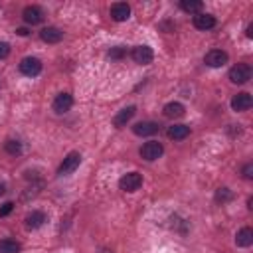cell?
Wrapping results in <instances>:
<instances>
[{"instance_id":"6da1fadb","label":"cell","mask_w":253,"mask_h":253,"mask_svg":"<svg viewBox=\"0 0 253 253\" xmlns=\"http://www.w3.org/2000/svg\"><path fill=\"white\" fill-rule=\"evenodd\" d=\"M227 77H229L231 83L243 85V83H247V81L251 79V65H247V63H237V65H233V67L229 69Z\"/></svg>"},{"instance_id":"7a4b0ae2","label":"cell","mask_w":253,"mask_h":253,"mask_svg":"<svg viewBox=\"0 0 253 253\" xmlns=\"http://www.w3.org/2000/svg\"><path fill=\"white\" fill-rule=\"evenodd\" d=\"M138 152H140V156H142L144 160L152 162V160H158V158L162 156L164 146H162V142H158V140H148V142H144V144L140 146Z\"/></svg>"},{"instance_id":"3957f363","label":"cell","mask_w":253,"mask_h":253,"mask_svg":"<svg viewBox=\"0 0 253 253\" xmlns=\"http://www.w3.org/2000/svg\"><path fill=\"white\" fill-rule=\"evenodd\" d=\"M79 164H81V154H79V152H69V154L63 158V162L59 164L57 174H59V176H67V174L75 172V170L79 168Z\"/></svg>"},{"instance_id":"277c9868","label":"cell","mask_w":253,"mask_h":253,"mask_svg":"<svg viewBox=\"0 0 253 253\" xmlns=\"http://www.w3.org/2000/svg\"><path fill=\"white\" fill-rule=\"evenodd\" d=\"M130 57H132V61L138 63V65H148V63H152V59H154V51H152L148 45H134L132 51H130Z\"/></svg>"},{"instance_id":"5b68a950","label":"cell","mask_w":253,"mask_h":253,"mask_svg":"<svg viewBox=\"0 0 253 253\" xmlns=\"http://www.w3.org/2000/svg\"><path fill=\"white\" fill-rule=\"evenodd\" d=\"M142 186V176L138 172H128L119 180V188L123 192H136Z\"/></svg>"},{"instance_id":"8992f818","label":"cell","mask_w":253,"mask_h":253,"mask_svg":"<svg viewBox=\"0 0 253 253\" xmlns=\"http://www.w3.org/2000/svg\"><path fill=\"white\" fill-rule=\"evenodd\" d=\"M227 59H229V55L223 49H210L204 55V63L210 65V67H221V65L227 63Z\"/></svg>"},{"instance_id":"52a82bcc","label":"cell","mask_w":253,"mask_h":253,"mask_svg":"<svg viewBox=\"0 0 253 253\" xmlns=\"http://www.w3.org/2000/svg\"><path fill=\"white\" fill-rule=\"evenodd\" d=\"M20 71L26 75V77H36L40 75L42 71V61L38 57H24L20 61Z\"/></svg>"},{"instance_id":"ba28073f","label":"cell","mask_w":253,"mask_h":253,"mask_svg":"<svg viewBox=\"0 0 253 253\" xmlns=\"http://www.w3.org/2000/svg\"><path fill=\"white\" fill-rule=\"evenodd\" d=\"M251 105H253V99H251V95H249V93H245V91H241V93L233 95V99H231V109H233L235 113L249 111V109H251Z\"/></svg>"},{"instance_id":"9c48e42d","label":"cell","mask_w":253,"mask_h":253,"mask_svg":"<svg viewBox=\"0 0 253 253\" xmlns=\"http://www.w3.org/2000/svg\"><path fill=\"white\" fill-rule=\"evenodd\" d=\"M22 18H24L26 24L36 26V24H40L43 20V10L40 6H26L24 12H22Z\"/></svg>"},{"instance_id":"30bf717a","label":"cell","mask_w":253,"mask_h":253,"mask_svg":"<svg viewBox=\"0 0 253 253\" xmlns=\"http://www.w3.org/2000/svg\"><path fill=\"white\" fill-rule=\"evenodd\" d=\"M134 113H136V107L134 105H128V107H125V109H121L115 117H113V125L117 126V128H123V126H126V123L134 117Z\"/></svg>"},{"instance_id":"8fae6325","label":"cell","mask_w":253,"mask_h":253,"mask_svg":"<svg viewBox=\"0 0 253 253\" xmlns=\"http://www.w3.org/2000/svg\"><path fill=\"white\" fill-rule=\"evenodd\" d=\"M158 128H160V125L152 123V121H140V123L132 125V132L136 136H150V134L158 132Z\"/></svg>"},{"instance_id":"7c38bea8","label":"cell","mask_w":253,"mask_h":253,"mask_svg":"<svg viewBox=\"0 0 253 253\" xmlns=\"http://www.w3.org/2000/svg\"><path fill=\"white\" fill-rule=\"evenodd\" d=\"M111 18L115 22H126L130 18V6L126 2H117L111 6Z\"/></svg>"},{"instance_id":"4fadbf2b","label":"cell","mask_w":253,"mask_h":253,"mask_svg":"<svg viewBox=\"0 0 253 253\" xmlns=\"http://www.w3.org/2000/svg\"><path fill=\"white\" fill-rule=\"evenodd\" d=\"M73 107V97L69 95V93H59L55 99H53V111L55 113H59V115H63V113H67L69 109Z\"/></svg>"},{"instance_id":"5bb4252c","label":"cell","mask_w":253,"mask_h":253,"mask_svg":"<svg viewBox=\"0 0 253 253\" xmlns=\"http://www.w3.org/2000/svg\"><path fill=\"white\" fill-rule=\"evenodd\" d=\"M40 38H42L45 43H57V42H61L63 32H61L59 28H55V26H45V28L40 32Z\"/></svg>"},{"instance_id":"9a60e30c","label":"cell","mask_w":253,"mask_h":253,"mask_svg":"<svg viewBox=\"0 0 253 253\" xmlns=\"http://www.w3.org/2000/svg\"><path fill=\"white\" fill-rule=\"evenodd\" d=\"M24 221H26V227H28V229H38V227H42V225L47 221V217H45L43 211L36 210V211H30Z\"/></svg>"},{"instance_id":"2e32d148","label":"cell","mask_w":253,"mask_h":253,"mask_svg":"<svg viewBox=\"0 0 253 253\" xmlns=\"http://www.w3.org/2000/svg\"><path fill=\"white\" fill-rule=\"evenodd\" d=\"M194 26H196L198 30H202V32L211 30V28L215 26V18H213L211 14H204V12H200V14L194 16Z\"/></svg>"},{"instance_id":"e0dca14e","label":"cell","mask_w":253,"mask_h":253,"mask_svg":"<svg viewBox=\"0 0 253 253\" xmlns=\"http://www.w3.org/2000/svg\"><path fill=\"white\" fill-rule=\"evenodd\" d=\"M253 243V229L251 227H241L235 235V245L237 247H249Z\"/></svg>"},{"instance_id":"ac0fdd59","label":"cell","mask_w":253,"mask_h":253,"mask_svg":"<svg viewBox=\"0 0 253 253\" xmlns=\"http://www.w3.org/2000/svg\"><path fill=\"white\" fill-rule=\"evenodd\" d=\"M190 134V126L188 125H172L168 126V138L172 140H184Z\"/></svg>"},{"instance_id":"d6986e66","label":"cell","mask_w":253,"mask_h":253,"mask_svg":"<svg viewBox=\"0 0 253 253\" xmlns=\"http://www.w3.org/2000/svg\"><path fill=\"white\" fill-rule=\"evenodd\" d=\"M164 115L168 117V119H178V117H182L184 115V105L182 103H178V101H170V103H166L164 105Z\"/></svg>"},{"instance_id":"ffe728a7","label":"cell","mask_w":253,"mask_h":253,"mask_svg":"<svg viewBox=\"0 0 253 253\" xmlns=\"http://www.w3.org/2000/svg\"><path fill=\"white\" fill-rule=\"evenodd\" d=\"M180 8L184 12H188V14H200L202 8H204V4L200 0H182L180 2Z\"/></svg>"},{"instance_id":"44dd1931","label":"cell","mask_w":253,"mask_h":253,"mask_svg":"<svg viewBox=\"0 0 253 253\" xmlns=\"http://www.w3.org/2000/svg\"><path fill=\"white\" fill-rule=\"evenodd\" d=\"M22 245L14 239H2L0 241V253H20Z\"/></svg>"},{"instance_id":"7402d4cb","label":"cell","mask_w":253,"mask_h":253,"mask_svg":"<svg viewBox=\"0 0 253 253\" xmlns=\"http://www.w3.org/2000/svg\"><path fill=\"white\" fill-rule=\"evenodd\" d=\"M4 150H6L8 154H12V156H18V154H22V142L10 138V140L4 142Z\"/></svg>"},{"instance_id":"603a6c76","label":"cell","mask_w":253,"mask_h":253,"mask_svg":"<svg viewBox=\"0 0 253 253\" xmlns=\"http://www.w3.org/2000/svg\"><path fill=\"white\" fill-rule=\"evenodd\" d=\"M231 198H233V194H231L229 188H217V192H215V202L225 204V202H229Z\"/></svg>"},{"instance_id":"cb8c5ba5","label":"cell","mask_w":253,"mask_h":253,"mask_svg":"<svg viewBox=\"0 0 253 253\" xmlns=\"http://www.w3.org/2000/svg\"><path fill=\"white\" fill-rule=\"evenodd\" d=\"M125 47H111V51H109V57L111 59H121V57H125Z\"/></svg>"},{"instance_id":"d4e9b609","label":"cell","mask_w":253,"mask_h":253,"mask_svg":"<svg viewBox=\"0 0 253 253\" xmlns=\"http://www.w3.org/2000/svg\"><path fill=\"white\" fill-rule=\"evenodd\" d=\"M12 210H14V204H12V202L2 204V206H0V217H6V215L12 211Z\"/></svg>"},{"instance_id":"484cf974","label":"cell","mask_w":253,"mask_h":253,"mask_svg":"<svg viewBox=\"0 0 253 253\" xmlns=\"http://www.w3.org/2000/svg\"><path fill=\"white\" fill-rule=\"evenodd\" d=\"M243 178H245V180H251V178H253V164H251V162L243 166Z\"/></svg>"},{"instance_id":"4316f807","label":"cell","mask_w":253,"mask_h":253,"mask_svg":"<svg viewBox=\"0 0 253 253\" xmlns=\"http://www.w3.org/2000/svg\"><path fill=\"white\" fill-rule=\"evenodd\" d=\"M8 55H10V45L6 42H0V59H4Z\"/></svg>"},{"instance_id":"83f0119b","label":"cell","mask_w":253,"mask_h":253,"mask_svg":"<svg viewBox=\"0 0 253 253\" xmlns=\"http://www.w3.org/2000/svg\"><path fill=\"white\" fill-rule=\"evenodd\" d=\"M245 36H247V38H253V24H249V26H247V32H245Z\"/></svg>"},{"instance_id":"f1b7e54d","label":"cell","mask_w":253,"mask_h":253,"mask_svg":"<svg viewBox=\"0 0 253 253\" xmlns=\"http://www.w3.org/2000/svg\"><path fill=\"white\" fill-rule=\"evenodd\" d=\"M16 32H18V34H20V36H28V30H26V28H18V30H16Z\"/></svg>"},{"instance_id":"f546056e","label":"cell","mask_w":253,"mask_h":253,"mask_svg":"<svg viewBox=\"0 0 253 253\" xmlns=\"http://www.w3.org/2000/svg\"><path fill=\"white\" fill-rule=\"evenodd\" d=\"M6 194V184H0V196H4Z\"/></svg>"},{"instance_id":"4dcf8cb0","label":"cell","mask_w":253,"mask_h":253,"mask_svg":"<svg viewBox=\"0 0 253 253\" xmlns=\"http://www.w3.org/2000/svg\"><path fill=\"white\" fill-rule=\"evenodd\" d=\"M247 208H249V210H253V198H249V200H247Z\"/></svg>"}]
</instances>
